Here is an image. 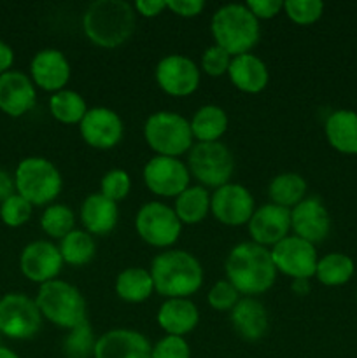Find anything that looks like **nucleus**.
Wrapping results in <instances>:
<instances>
[{
	"label": "nucleus",
	"mask_w": 357,
	"mask_h": 358,
	"mask_svg": "<svg viewBox=\"0 0 357 358\" xmlns=\"http://www.w3.org/2000/svg\"><path fill=\"white\" fill-rule=\"evenodd\" d=\"M226 276L227 282L247 297L266 292L276 280L272 252L254 241L238 243L226 259Z\"/></svg>",
	"instance_id": "obj_1"
},
{
	"label": "nucleus",
	"mask_w": 357,
	"mask_h": 358,
	"mask_svg": "<svg viewBox=\"0 0 357 358\" xmlns=\"http://www.w3.org/2000/svg\"><path fill=\"white\" fill-rule=\"evenodd\" d=\"M83 27L93 44L107 49L119 48L135 31L136 14L125 0H97L84 13Z\"/></svg>",
	"instance_id": "obj_2"
},
{
	"label": "nucleus",
	"mask_w": 357,
	"mask_h": 358,
	"mask_svg": "<svg viewBox=\"0 0 357 358\" xmlns=\"http://www.w3.org/2000/svg\"><path fill=\"white\" fill-rule=\"evenodd\" d=\"M154 290L167 299H188L203 283L202 264L186 250H167L150 264Z\"/></svg>",
	"instance_id": "obj_3"
},
{
	"label": "nucleus",
	"mask_w": 357,
	"mask_h": 358,
	"mask_svg": "<svg viewBox=\"0 0 357 358\" xmlns=\"http://www.w3.org/2000/svg\"><path fill=\"white\" fill-rule=\"evenodd\" d=\"M214 41L231 56L245 55L259 41V20L247 9L245 3H227L212 16Z\"/></svg>",
	"instance_id": "obj_4"
},
{
	"label": "nucleus",
	"mask_w": 357,
	"mask_h": 358,
	"mask_svg": "<svg viewBox=\"0 0 357 358\" xmlns=\"http://www.w3.org/2000/svg\"><path fill=\"white\" fill-rule=\"evenodd\" d=\"M42 318L62 329H74L86 322V301L77 287L51 280L38 287L35 297Z\"/></svg>",
	"instance_id": "obj_5"
},
{
	"label": "nucleus",
	"mask_w": 357,
	"mask_h": 358,
	"mask_svg": "<svg viewBox=\"0 0 357 358\" xmlns=\"http://www.w3.org/2000/svg\"><path fill=\"white\" fill-rule=\"evenodd\" d=\"M16 192L31 206L49 205L59 196L63 187L58 168L44 157L30 156L18 163L14 170Z\"/></svg>",
	"instance_id": "obj_6"
},
{
	"label": "nucleus",
	"mask_w": 357,
	"mask_h": 358,
	"mask_svg": "<svg viewBox=\"0 0 357 358\" xmlns=\"http://www.w3.org/2000/svg\"><path fill=\"white\" fill-rule=\"evenodd\" d=\"M144 138L158 156L178 157L192 147L191 124L186 117L170 110L149 115L144 124Z\"/></svg>",
	"instance_id": "obj_7"
},
{
	"label": "nucleus",
	"mask_w": 357,
	"mask_h": 358,
	"mask_svg": "<svg viewBox=\"0 0 357 358\" xmlns=\"http://www.w3.org/2000/svg\"><path fill=\"white\" fill-rule=\"evenodd\" d=\"M188 170L203 187H223L230 184L234 171V157L224 143H196L188 154Z\"/></svg>",
	"instance_id": "obj_8"
},
{
	"label": "nucleus",
	"mask_w": 357,
	"mask_h": 358,
	"mask_svg": "<svg viewBox=\"0 0 357 358\" xmlns=\"http://www.w3.org/2000/svg\"><path fill=\"white\" fill-rule=\"evenodd\" d=\"M42 325V315L35 299L20 292L0 297V334L14 341L31 339Z\"/></svg>",
	"instance_id": "obj_9"
},
{
	"label": "nucleus",
	"mask_w": 357,
	"mask_h": 358,
	"mask_svg": "<svg viewBox=\"0 0 357 358\" xmlns=\"http://www.w3.org/2000/svg\"><path fill=\"white\" fill-rule=\"evenodd\" d=\"M135 229L147 245L164 248L178 240L182 233V222L170 206L160 201H149L140 206L136 212Z\"/></svg>",
	"instance_id": "obj_10"
},
{
	"label": "nucleus",
	"mask_w": 357,
	"mask_h": 358,
	"mask_svg": "<svg viewBox=\"0 0 357 358\" xmlns=\"http://www.w3.org/2000/svg\"><path fill=\"white\" fill-rule=\"evenodd\" d=\"M272 259L276 271L293 280H310L317 269V250L315 245L303 238L287 236L272 248Z\"/></svg>",
	"instance_id": "obj_11"
},
{
	"label": "nucleus",
	"mask_w": 357,
	"mask_h": 358,
	"mask_svg": "<svg viewBox=\"0 0 357 358\" xmlns=\"http://www.w3.org/2000/svg\"><path fill=\"white\" fill-rule=\"evenodd\" d=\"M144 182L156 196L177 198L189 187L191 173L178 157L154 156L144 166Z\"/></svg>",
	"instance_id": "obj_12"
},
{
	"label": "nucleus",
	"mask_w": 357,
	"mask_h": 358,
	"mask_svg": "<svg viewBox=\"0 0 357 358\" xmlns=\"http://www.w3.org/2000/svg\"><path fill=\"white\" fill-rule=\"evenodd\" d=\"M156 83L170 96H189L200 86V69L184 55H168L156 65Z\"/></svg>",
	"instance_id": "obj_13"
},
{
	"label": "nucleus",
	"mask_w": 357,
	"mask_h": 358,
	"mask_svg": "<svg viewBox=\"0 0 357 358\" xmlns=\"http://www.w3.org/2000/svg\"><path fill=\"white\" fill-rule=\"evenodd\" d=\"M254 198L240 184H226L210 196V212L224 226H244L254 213Z\"/></svg>",
	"instance_id": "obj_14"
},
{
	"label": "nucleus",
	"mask_w": 357,
	"mask_h": 358,
	"mask_svg": "<svg viewBox=\"0 0 357 358\" xmlns=\"http://www.w3.org/2000/svg\"><path fill=\"white\" fill-rule=\"evenodd\" d=\"M63 266L59 248L46 240H37L28 243L20 254V269L24 278L30 282L44 285L56 280Z\"/></svg>",
	"instance_id": "obj_15"
},
{
	"label": "nucleus",
	"mask_w": 357,
	"mask_h": 358,
	"mask_svg": "<svg viewBox=\"0 0 357 358\" xmlns=\"http://www.w3.org/2000/svg\"><path fill=\"white\" fill-rule=\"evenodd\" d=\"M79 131L84 142L94 149H112L125 135V124L118 112L107 107L88 108L79 122Z\"/></svg>",
	"instance_id": "obj_16"
},
{
	"label": "nucleus",
	"mask_w": 357,
	"mask_h": 358,
	"mask_svg": "<svg viewBox=\"0 0 357 358\" xmlns=\"http://www.w3.org/2000/svg\"><path fill=\"white\" fill-rule=\"evenodd\" d=\"M290 227L294 236L310 243H321L331 231V217L318 198H304L290 210Z\"/></svg>",
	"instance_id": "obj_17"
},
{
	"label": "nucleus",
	"mask_w": 357,
	"mask_h": 358,
	"mask_svg": "<svg viewBox=\"0 0 357 358\" xmlns=\"http://www.w3.org/2000/svg\"><path fill=\"white\" fill-rule=\"evenodd\" d=\"M289 231L290 210L273 205V203L259 206L248 220V234H251L252 241L261 247H266V245L275 247L279 241L289 236Z\"/></svg>",
	"instance_id": "obj_18"
},
{
	"label": "nucleus",
	"mask_w": 357,
	"mask_h": 358,
	"mask_svg": "<svg viewBox=\"0 0 357 358\" xmlns=\"http://www.w3.org/2000/svg\"><path fill=\"white\" fill-rule=\"evenodd\" d=\"M37 90L30 77L18 70L0 76V110L9 117H21L35 107Z\"/></svg>",
	"instance_id": "obj_19"
},
{
	"label": "nucleus",
	"mask_w": 357,
	"mask_h": 358,
	"mask_svg": "<svg viewBox=\"0 0 357 358\" xmlns=\"http://www.w3.org/2000/svg\"><path fill=\"white\" fill-rule=\"evenodd\" d=\"M30 79L35 87L58 93L70 79V63L58 49H42L30 62Z\"/></svg>",
	"instance_id": "obj_20"
},
{
	"label": "nucleus",
	"mask_w": 357,
	"mask_h": 358,
	"mask_svg": "<svg viewBox=\"0 0 357 358\" xmlns=\"http://www.w3.org/2000/svg\"><path fill=\"white\" fill-rule=\"evenodd\" d=\"M153 346L147 338L132 329H114L97 339L94 358H150Z\"/></svg>",
	"instance_id": "obj_21"
},
{
	"label": "nucleus",
	"mask_w": 357,
	"mask_h": 358,
	"mask_svg": "<svg viewBox=\"0 0 357 358\" xmlns=\"http://www.w3.org/2000/svg\"><path fill=\"white\" fill-rule=\"evenodd\" d=\"M227 76L237 90L251 94L261 93L270 79L266 63L251 52L233 56L230 69H227Z\"/></svg>",
	"instance_id": "obj_22"
},
{
	"label": "nucleus",
	"mask_w": 357,
	"mask_h": 358,
	"mask_svg": "<svg viewBox=\"0 0 357 358\" xmlns=\"http://www.w3.org/2000/svg\"><path fill=\"white\" fill-rule=\"evenodd\" d=\"M231 324L245 341H258L268 331V313L254 297H244L231 310Z\"/></svg>",
	"instance_id": "obj_23"
},
{
	"label": "nucleus",
	"mask_w": 357,
	"mask_h": 358,
	"mask_svg": "<svg viewBox=\"0 0 357 358\" xmlns=\"http://www.w3.org/2000/svg\"><path fill=\"white\" fill-rule=\"evenodd\" d=\"M158 325L168 336H184L198 325L200 313L189 299H167L158 311Z\"/></svg>",
	"instance_id": "obj_24"
},
{
	"label": "nucleus",
	"mask_w": 357,
	"mask_h": 358,
	"mask_svg": "<svg viewBox=\"0 0 357 358\" xmlns=\"http://www.w3.org/2000/svg\"><path fill=\"white\" fill-rule=\"evenodd\" d=\"M119 219L118 203L111 201L104 194L86 196L80 206V220L88 233L93 234H107L115 227Z\"/></svg>",
	"instance_id": "obj_25"
},
{
	"label": "nucleus",
	"mask_w": 357,
	"mask_h": 358,
	"mask_svg": "<svg viewBox=\"0 0 357 358\" xmlns=\"http://www.w3.org/2000/svg\"><path fill=\"white\" fill-rule=\"evenodd\" d=\"M326 138L342 154H357V112L335 110L326 121Z\"/></svg>",
	"instance_id": "obj_26"
},
{
	"label": "nucleus",
	"mask_w": 357,
	"mask_h": 358,
	"mask_svg": "<svg viewBox=\"0 0 357 358\" xmlns=\"http://www.w3.org/2000/svg\"><path fill=\"white\" fill-rule=\"evenodd\" d=\"M192 131V138L198 143L217 142L227 129V115L224 108L217 105H203L195 112L189 121Z\"/></svg>",
	"instance_id": "obj_27"
},
{
	"label": "nucleus",
	"mask_w": 357,
	"mask_h": 358,
	"mask_svg": "<svg viewBox=\"0 0 357 358\" xmlns=\"http://www.w3.org/2000/svg\"><path fill=\"white\" fill-rule=\"evenodd\" d=\"M153 290V276L144 268H126L115 278V294L126 303H144Z\"/></svg>",
	"instance_id": "obj_28"
},
{
	"label": "nucleus",
	"mask_w": 357,
	"mask_h": 358,
	"mask_svg": "<svg viewBox=\"0 0 357 358\" xmlns=\"http://www.w3.org/2000/svg\"><path fill=\"white\" fill-rule=\"evenodd\" d=\"M174 212L182 224H198L209 215L210 194L203 185H189L175 199Z\"/></svg>",
	"instance_id": "obj_29"
},
{
	"label": "nucleus",
	"mask_w": 357,
	"mask_h": 358,
	"mask_svg": "<svg viewBox=\"0 0 357 358\" xmlns=\"http://www.w3.org/2000/svg\"><path fill=\"white\" fill-rule=\"evenodd\" d=\"M268 194L273 205L289 208L301 203L307 194V182L298 173H280L270 182Z\"/></svg>",
	"instance_id": "obj_30"
},
{
	"label": "nucleus",
	"mask_w": 357,
	"mask_h": 358,
	"mask_svg": "<svg viewBox=\"0 0 357 358\" xmlns=\"http://www.w3.org/2000/svg\"><path fill=\"white\" fill-rule=\"evenodd\" d=\"M59 254L63 262L70 266H86L97 254V243L94 238L88 231L74 229L59 241Z\"/></svg>",
	"instance_id": "obj_31"
},
{
	"label": "nucleus",
	"mask_w": 357,
	"mask_h": 358,
	"mask_svg": "<svg viewBox=\"0 0 357 358\" xmlns=\"http://www.w3.org/2000/svg\"><path fill=\"white\" fill-rule=\"evenodd\" d=\"M354 261L345 254H328L322 259H318L317 269H315V276L322 285L328 287H340L345 285L350 278L354 276Z\"/></svg>",
	"instance_id": "obj_32"
},
{
	"label": "nucleus",
	"mask_w": 357,
	"mask_h": 358,
	"mask_svg": "<svg viewBox=\"0 0 357 358\" xmlns=\"http://www.w3.org/2000/svg\"><path fill=\"white\" fill-rule=\"evenodd\" d=\"M49 110L56 121L63 124H79L86 115L88 107L84 98L77 91L62 90L49 98Z\"/></svg>",
	"instance_id": "obj_33"
},
{
	"label": "nucleus",
	"mask_w": 357,
	"mask_h": 358,
	"mask_svg": "<svg viewBox=\"0 0 357 358\" xmlns=\"http://www.w3.org/2000/svg\"><path fill=\"white\" fill-rule=\"evenodd\" d=\"M76 226V215L66 205L52 203L46 206L41 215V227L48 236L63 240L69 233H72Z\"/></svg>",
	"instance_id": "obj_34"
},
{
	"label": "nucleus",
	"mask_w": 357,
	"mask_h": 358,
	"mask_svg": "<svg viewBox=\"0 0 357 358\" xmlns=\"http://www.w3.org/2000/svg\"><path fill=\"white\" fill-rule=\"evenodd\" d=\"M94 339L91 325L88 322L70 329L69 336L63 341V352L69 358H90L94 353Z\"/></svg>",
	"instance_id": "obj_35"
},
{
	"label": "nucleus",
	"mask_w": 357,
	"mask_h": 358,
	"mask_svg": "<svg viewBox=\"0 0 357 358\" xmlns=\"http://www.w3.org/2000/svg\"><path fill=\"white\" fill-rule=\"evenodd\" d=\"M34 206L21 198L20 194H13L7 198L6 201L0 203V220L6 224L7 227H21L30 220Z\"/></svg>",
	"instance_id": "obj_36"
},
{
	"label": "nucleus",
	"mask_w": 357,
	"mask_h": 358,
	"mask_svg": "<svg viewBox=\"0 0 357 358\" xmlns=\"http://www.w3.org/2000/svg\"><path fill=\"white\" fill-rule=\"evenodd\" d=\"M284 10L294 23L312 24L324 13V3L321 0H286Z\"/></svg>",
	"instance_id": "obj_37"
},
{
	"label": "nucleus",
	"mask_w": 357,
	"mask_h": 358,
	"mask_svg": "<svg viewBox=\"0 0 357 358\" xmlns=\"http://www.w3.org/2000/svg\"><path fill=\"white\" fill-rule=\"evenodd\" d=\"M130 189H132V178L125 170H119V168L107 171L100 182V194L114 203L125 199Z\"/></svg>",
	"instance_id": "obj_38"
},
{
	"label": "nucleus",
	"mask_w": 357,
	"mask_h": 358,
	"mask_svg": "<svg viewBox=\"0 0 357 358\" xmlns=\"http://www.w3.org/2000/svg\"><path fill=\"white\" fill-rule=\"evenodd\" d=\"M240 301V292L227 280L214 283L209 292V304L216 311H231Z\"/></svg>",
	"instance_id": "obj_39"
},
{
	"label": "nucleus",
	"mask_w": 357,
	"mask_h": 358,
	"mask_svg": "<svg viewBox=\"0 0 357 358\" xmlns=\"http://www.w3.org/2000/svg\"><path fill=\"white\" fill-rule=\"evenodd\" d=\"M150 358H191V348L181 336H164L153 346Z\"/></svg>",
	"instance_id": "obj_40"
},
{
	"label": "nucleus",
	"mask_w": 357,
	"mask_h": 358,
	"mask_svg": "<svg viewBox=\"0 0 357 358\" xmlns=\"http://www.w3.org/2000/svg\"><path fill=\"white\" fill-rule=\"evenodd\" d=\"M233 56L227 51H224L219 45H210L202 56V69L203 72L212 77H219L227 73V69L231 65Z\"/></svg>",
	"instance_id": "obj_41"
},
{
	"label": "nucleus",
	"mask_w": 357,
	"mask_h": 358,
	"mask_svg": "<svg viewBox=\"0 0 357 358\" xmlns=\"http://www.w3.org/2000/svg\"><path fill=\"white\" fill-rule=\"evenodd\" d=\"M245 6L258 20H272L284 9V2L280 0H247Z\"/></svg>",
	"instance_id": "obj_42"
},
{
	"label": "nucleus",
	"mask_w": 357,
	"mask_h": 358,
	"mask_svg": "<svg viewBox=\"0 0 357 358\" xmlns=\"http://www.w3.org/2000/svg\"><path fill=\"white\" fill-rule=\"evenodd\" d=\"M205 7L203 0H167V9L182 17L198 16Z\"/></svg>",
	"instance_id": "obj_43"
},
{
	"label": "nucleus",
	"mask_w": 357,
	"mask_h": 358,
	"mask_svg": "<svg viewBox=\"0 0 357 358\" xmlns=\"http://www.w3.org/2000/svg\"><path fill=\"white\" fill-rule=\"evenodd\" d=\"M133 9L144 17H154L167 9V0H136Z\"/></svg>",
	"instance_id": "obj_44"
},
{
	"label": "nucleus",
	"mask_w": 357,
	"mask_h": 358,
	"mask_svg": "<svg viewBox=\"0 0 357 358\" xmlns=\"http://www.w3.org/2000/svg\"><path fill=\"white\" fill-rule=\"evenodd\" d=\"M13 194H16L14 175H10L9 171L4 170V168H0V203H4L7 198H10Z\"/></svg>",
	"instance_id": "obj_45"
},
{
	"label": "nucleus",
	"mask_w": 357,
	"mask_h": 358,
	"mask_svg": "<svg viewBox=\"0 0 357 358\" xmlns=\"http://www.w3.org/2000/svg\"><path fill=\"white\" fill-rule=\"evenodd\" d=\"M14 63V51L6 41L0 38V76L9 72Z\"/></svg>",
	"instance_id": "obj_46"
},
{
	"label": "nucleus",
	"mask_w": 357,
	"mask_h": 358,
	"mask_svg": "<svg viewBox=\"0 0 357 358\" xmlns=\"http://www.w3.org/2000/svg\"><path fill=\"white\" fill-rule=\"evenodd\" d=\"M290 289H293V292L296 294V296H307V294L310 292V280H293Z\"/></svg>",
	"instance_id": "obj_47"
},
{
	"label": "nucleus",
	"mask_w": 357,
	"mask_h": 358,
	"mask_svg": "<svg viewBox=\"0 0 357 358\" xmlns=\"http://www.w3.org/2000/svg\"><path fill=\"white\" fill-rule=\"evenodd\" d=\"M0 358H20V355L10 348H7V346L0 345Z\"/></svg>",
	"instance_id": "obj_48"
},
{
	"label": "nucleus",
	"mask_w": 357,
	"mask_h": 358,
	"mask_svg": "<svg viewBox=\"0 0 357 358\" xmlns=\"http://www.w3.org/2000/svg\"><path fill=\"white\" fill-rule=\"evenodd\" d=\"M2 338H4V336H2V334H0V339H2Z\"/></svg>",
	"instance_id": "obj_49"
}]
</instances>
